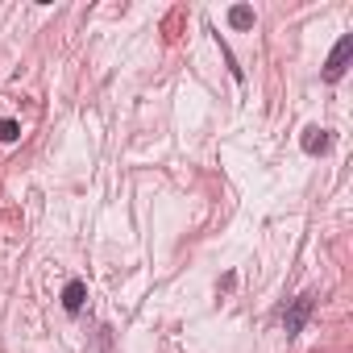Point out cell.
<instances>
[{
	"label": "cell",
	"instance_id": "cell-1",
	"mask_svg": "<svg viewBox=\"0 0 353 353\" xmlns=\"http://www.w3.org/2000/svg\"><path fill=\"white\" fill-rule=\"evenodd\" d=\"M312 307H316V295H312V291L295 295V299L283 307V332H287V336H299L303 324H307V316H312Z\"/></svg>",
	"mask_w": 353,
	"mask_h": 353
},
{
	"label": "cell",
	"instance_id": "cell-2",
	"mask_svg": "<svg viewBox=\"0 0 353 353\" xmlns=\"http://www.w3.org/2000/svg\"><path fill=\"white\" fill-rule=\"evenodd\" d=\"M349 54H353V34H345V38L332 46V54H328V63H324V83H336V79L349 71Z\"/></svg>",
	"mask_w": 353,
	"mask_h": 353
},
{
	"label": "cell",
	"instance_id": "cell-3",
	"mask_svg": "<svg viewBox=\"0 0 353 353\" xmlns=\"http://www.w3.org/2000/svg\"><path fill=\"white\" fill-rule=\"evenodd\" d=\"M83 299H88V283H83V279H71V283L63 287V307L75 316V312H83Z\"/></svg>",
	"mask_w": 353,
	"mask_h": 353
},
{
	"label": "cell",
	"instance_id": "cell-4",
	"mask_svg": "<svg viewBox=\"0 0 353 353\" xmlns=\"http://www.w3.org/2000/svg\"><path fill=\"white\" fill-rule=\"evenodd\" d=\"M328 145H332L328 129H316V125H312V129H303V150H307V154H324Z\"/></svg>",
	"mask_w": 353,
	"mask_h": 353
},
{
	"label": "cell",
	"instance_id": "cell-5",
	"mask_svg": "<svg viewBox=\"0 0 353 353\" xmlns=\"http://www.w3.org/2000/svg\"><path fill=\"white\" fill-rule=\"evenodd\" d=\"M229 26H233V30H250V26H254V9H250V5H233V9H229Z\"/></svg>",
	"mask_w": 353,
	"mask_h": 353
},
{
	"label": "cell",
	"instance_id": "cell-6",
	"mask_svg": "<svg viewBox=\"0 0 353 353\" xmlns=\"http://www.w3.org/2000/svg\"><path fill=\"white\" fill-rule=\"evenodd\" d=\"M21 137V125L17 121H0V141H17Z\"/></svg>",
	"mask_w": 353,
	"mask_h": 353
}]
</instances>
